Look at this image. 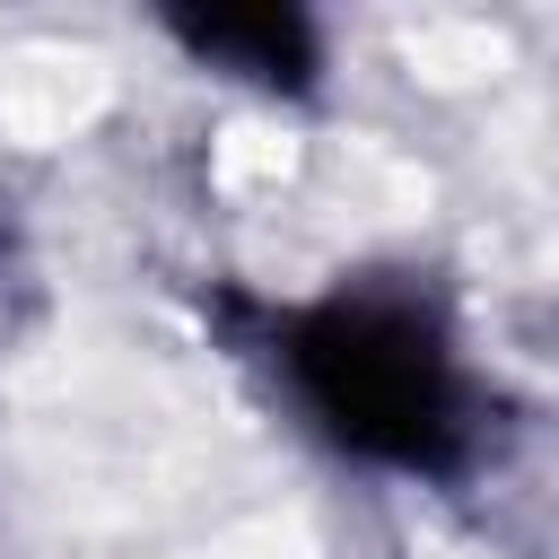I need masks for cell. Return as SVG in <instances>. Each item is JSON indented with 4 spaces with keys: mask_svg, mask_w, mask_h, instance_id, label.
Listing matches in <instances>:
<instances>
[{
    "mask_svg": "<svg viewBox=\"0 0 559 559\" xmlns=\"http://www.w3.org/2000/svg\"><path fill=\"white\" fill-rule=\"evenodd\" d=\"M262 349L297 419L393 480H454L480 445V393L463 376L454 323L419 288L341 280L262 323Z\"/></svg>",
    "mask_w": 559,
    "mask_h": 559,
    "instance_id": "1",
    "label": "cell"
},
{
    "mask_svg": "<svg viewBox=\"0 0 559 559\" xmlns=\"http://www.w3.org/2000/svg\"><path fill=\"white\" fill-rule=\"evenodd\" d=\"M183 61L236 79V87H262V96H314L323 79V26L288 0H227V9H166L157 17Z\"/></svg>",
    "mask_w": 559,
    "mask_h": 559,
    "instance_id": "2",
    "label": "cell"
}]
</instances>
